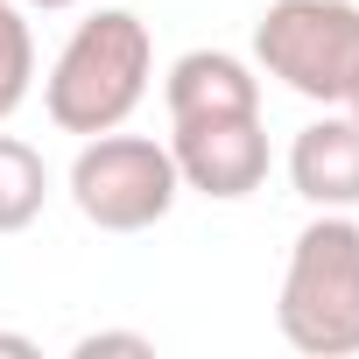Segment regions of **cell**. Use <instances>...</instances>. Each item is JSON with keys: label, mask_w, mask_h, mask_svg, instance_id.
Returning a JSON list of instances; mask_svg holds the SVG:
<instances>
[{"label": "cell", "mask_w": 359, "mask_h": 359, "mask_svg": "<svg viewBox=\"0 0 359 359\" xmlns=\"http://www.w3.org/2000/svg\"><path fill=\"white\" fill-rule=\"evenodd\" d=\"M155 78V36L134 8H99L71 29L43 78V113L57 134H113L148 99Z\"/></svg>", "instance_id": "obj_1"}, {"label": "cell", "mask_w": 359, "mask_h": 359, "mask_svg": "<svg viewBox=\"0 0 359 359\" xmlns=\"http://www.w3.org/2000/svg\"><path fill=\"white\" fill-rule=\"evenodd\" d=\"M275 324L310 359H352L359 352V219L317 212L282 268Z\"/></svg>", "instance_id": "obj_2"}, {"label": "cell", "mask_w": 359, "mask_h": 359, "mask_svg": "<svg viewBox=\"0 0 359 359\" xmlns=\"http://www.w3.org/2000/svg\"><path fill=\"white\" fill-rule=\"evenodd\" d=\"M254 64L310 106H345L359 78V8L352 0H268V15L254 22Z\"/></svg>", "instance_id": "obj_3"}, {"label": "cell", "mask_w": 359, "mask_h": 359, "mask_svg": "<svg viewBox=\"0 0 359 359\" xmlns=\"http://www.w3.org/2000/svg\"><path fill=\"white\" fill-rule=\"evenodd\" d=\"M184 198V176L176 155L148 134H85L78 162H71V205L85 226L99 233H148L176 212Z\"/></svg>", "instance_id": "obj_4"}, {"label": "cell", "mask_w": 359, "mask_h": 359, "mask_svg": "<svg viewBox=\"0 0 359 359\" xmlns=\"http://www.w3.org/2000/svg\"><path fill=\"white\" fill-rule=\"evenodd\" d=\"M169 155H176V176H184V191L219 198V205H240V198H254V191L268 184V127H261V113L176 120Z\"/></svg>", "instance_id": "obj_5"}, {"label": "cell", "mask_w": 359, "mask_h": 359, "mask_svg": "<svg viewBox=\"0 0 359 359\" xmlns=\"http://www.w3.org/2000/svg\"><path fill=\"white\" fill-rule=\"evenodd\" d=\"M289 191L317 212L359 205V113H324L289 141Z\"/></svg>", "instance_id": "obj_6"}, {"label": "cell", "mask_w": 359, "mask_h": 359, "mask_svg": "<svg viewBox=\"0 0 359 359\" xmlns=\"http://www.w3.org/2000/svg\"><path fill=\"white\" fill-rule=\"evenodd\" d=\"M169 120H212V113H261V78L233 50H184L162 78Z\"/></svg>", "instance_id": "obj_7"}, {"label": "cell", "mask_w": 359, "mask_h": 359, "mask_svg": "<svg viewBox=\"0 0 359 359\" xmlns=\"http://www.w3.org/2000/svg\"><path fill=\"white\" fill-rule=\"evenodd\" d=\"M50 205V162L15 141V134H0V233H29Z\"/></svg>", "instance_id": "obj_8"}, {"label": "cell", "mask_w": 359, "mask_h": 359, "mask_svg": "<svg viewBox=\"0 0 359 359\" xmlns=\"http://www.w3.org/2000/svg\"><path fill=\"white\" fill-rule=\"evenodd\" d=\"M36 85V29L22 0H0V120H15Z\"/></svg>", "instance_id": "obj_9"}, {"label": "cell", "mask_w": 359, "mask_h": 359, "mask_svg": "<svg viewBox=\"0 0 359 359\" xmlns=\"http://www.w3.org/2000/svg\"><path fill=\"white\" fill-rule=\"evenodd\" d=\"M71 352H78V359H99V352H134V359H155V338H141V331H85Z\"/></svg>", "instance_id": "obj_10"}, {"label": "cell", "mask_w": 359, "mask_h": 359, "mask_svg": "<svg viewBox=\"0 0 359 359\" xmlns=\"http://www.w3.org/2000/svg\"><path fill=\"white\" fill-rule=\"evenodd\" d=\"M0 352H15V359H36L43 345H36V338H22V331H0Z\"/></svg>", "instance_id": "obj_11"}, {"label": "cell", "mask_w": 359, "mask_h": 359, "mask_svg": "<svg viewBox=\"0 0 359 359\" xmlns=\"http://www.w3.org/2000/svg\"><path fill=\"white\" fill-rule=\"evenodd\" d=\"M22 8H43L50 15V8H78V0H22Z\"/></svg>", "instance_id": "obj_12"}, {"label": "cell", "mask_w": 359, "mask_h": 359, "mask_svg": "<svg viewBox=\"0 0 359 359\" xmlns=\"http://www.w3.org/2000/svg\"><path fill=\"white\" fill-rule=\"evenodd\" d=\"M345 113H359V78H352V92H345Z\"/></svg>", "instance_id": "obj_13"}]
</instances>
